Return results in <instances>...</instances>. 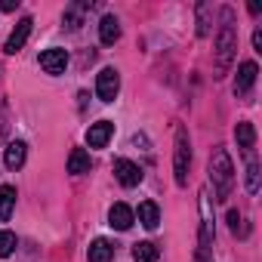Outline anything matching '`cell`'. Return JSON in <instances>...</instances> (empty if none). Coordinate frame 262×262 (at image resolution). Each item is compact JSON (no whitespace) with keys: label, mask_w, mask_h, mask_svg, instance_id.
Instances as JSON below:
<instances>
[{"label":"cell","mask_w":262,"mask_h":262,"mask_svg":"<svg viewBox=\"0 0 262 262\" xmlns=\"http://www.w3.org/2000/svg\"><path fill=\"white\" fill-rule=\"evenodd\" d=\"M133 259L136 262H158L161 259V250L151 241H139V244H133Z\"/></svg>","instance_id":"ac0fdd59"},{"label":"cell","mask_w":262,"mask_h":262,"mask_svg":"<svg viewBox=\"0 0 262 262\" xmlns=\"http://www.w3.org/2000/svg\"><path fill=\"white\" fill-rule=\"evenodd\" d=\"M117 93H120V74H117L114 68H102V71L96 74V96H99L102 102H114Z\"/></svg>","instance_id":"5b68a950"},{"label":"cell","mask_w":262,"mask_h":262,"mask_svg":"<svg viewBox=\"0 0 262 262\" xmlns=\"http://www.w3.org/2000/svg\"><path fill=\"white\" fill-rule=\"evenodd\" d=\"M19 7V0H4V4H0V10H4V13H13Z\"/></svg>","instance_id":"cb8c5ba5"},{"label":"cell","mask_w":262,"mask_h":262,"mask_svg":"<svg viewBox=\"0 0 262 262\" xmlns=\"http://www.w3.org/2000/svg\"><path fill=\"white\" fill-rule=\"evenodd\" d=\"M31 28H34V19L31 16H25V19H19L16 22V28H13V34L7 37V43H4V53H10V56H16L25 43H28V37H31Z\"/></svg>","instance_id":"8992f818"},{"label":"cell","mask_w":262,"mask_h":262,"mask_svg":"<svg viewBox=\"0 0 262 262\" xmlns=\"http://www.w3.org/2000/svg\"><path fill=\"white\" fill-rule=\"evenodd\" d=\"M253 47H256V53H262V31L259 28L253 31Z\"/></svg>","instance_id":"d4e9b609"},{"label":"cell","mask_w":262,"mask_h":262,"mask_svg":"<svg viewBox=\"0 0 262 262\" xmlns=\"http://www.w3.org/2000/svg\"><path fill=\"white\" fill-rule=\"evenodd\" d=\"M111 136H114V123H111V120H96V123L86 129V145H90V148H105Z\"/></svg>","instance_id":"30bf717a"},{"label":"cell","mask_w":262,"mask_h":262,"mask_svg":"<svg viewBox=\"0 0 262 262\" xmlns=\"http://www.w3.org/2000/svg\"><path fill=\"white\" fill-rule=\"evenodd\" d=\"M68 173H71V176L90 173V155H86L83 148H74V151L68 155Z\"/></svg>","instance_id":"e0dca14e"},{"label":"cell","mask_w":262,"mask_h":262,"mask_svg":"<svg viewBox=\"0 0 262 262\" xmlns=\"http://www.w3.org/2000/svg\"><path fill=\"white\" fill-rule=\"evenodd\" d=\"M247 191L250 194H256L259 191V164L250 158V164H247Z\"/></svg>","instance_id":"44dd1931"},{"label":"cell","mask_w":262,"mask_h":262,"mask_svg":"<svg viewBox=\"0 0 262 262\" xmlns=\"http://www.w3.org/2000/svg\"><path fill=\"white\" fill-rule=\"evenodd\" d=\"M207 13H210V7H207V4H198V34H201V37L210 34V16H207Z\"/></svg>","instance_id":"7402d4cb"},{"label":"cell","mask_w":262,"mask_h":262,"mask_svg":"<svg viewBox=\"0 0 262 262\" xmlns=\"http://www.w3.org/2000/svg\"><path fill=\"white\" fill-rule=\"evenodd\" d=\"M228 225H231V231L237 234V228H241V213L237 210H228ZM244 234V231H241Z\"/></svg>","instance_id":"603a6c76"},{"label":"cell","mask_w":262,"mask_h":262,"mask_svg":"<svg viewBox=\"0 0 262 262\" xmlns=\"http://www.w3.org/2000/svg\"><path fill=\"white\" fill-rule=\"evenodd\" d=\"M256 74H259V65L256 62H241L237 65V77H234V93L237 96H247L250 90H253V83H256Z\"/></svg>","instance_id":"9c48e42d"},{"label":"cell","mask_w":262,"mask_h":262,"mask_svg":"<svg viewBox=\"0 0 262 262\" xmlns=\"http://www.w3.org/2000/svg\"><path fill=\"white\" fill-rule=\"evenodd\" d=\"M234 50H237V31H234V22H231V10L225 7L222 10V28L216 34V56H213V77H225L231 62H234Z\"/></svg>","instance_id":"6da1fadb"},{"label":"cell","mask_w":262,"mask_h":262,"mask_svg":"<svg viewBox=\"0 0 262 262\" xmlns=\"http://www.w3.org/2000/svg\"><path fill=\"white\" fill-rule=\"evenodd\" d=\"M188 167H191V142H188V129L176 126V145H173V176L176 185L188 182Z\"/></svg>","instance_id":"3957f363"},{"label":"cell","mask_w":262,"mask_h":262,"mask_svg":"<svg viewBox=\"0 0 262 262\" xmlns=\"http://www.w3.org/2000/svg\"><path fill=\"white\" fill-rule=\"evenodd\" d=\"M139 222H142L148 231H155V228L161 225V207H158L155 201H142V204H139Z\"/></svg>","instance_id":"2e32d148"},{"label":"cell","mask_w":262,"mask_h":262,"mask_svg":"<svg viewBox=\"0 0 262 262\" xmlns=\"http://www.w3.org/2000/svg\"><path fill=\"white\" fill-rule=\"evenodd\" d=\"M234 139H237V148H244V151L250 155L253 145H256V126H253L250 120H241V123L234 126Z\"/></svg>","instance_id":"5bb4252c"},{"label":"cell","mask_w":262,"mask_h":262,"mask_svg":"<svg viewBox=\"0 0 262 262\" xmlns=\"http://www.w3.org/2000/svg\"><path fill=\"white\" fill-rule=\"evenodd\" d=\"M99 40L105 47H114L120 40V22L114 16H102V22H99Z\"/></svg>","instance_id":"7c38bea8"},{"label":"cell","mask_w":262,"mask_h":262,"mask_svg":"<svg viewBox=\"0 0 262 262\" xmlns=\"http://www.w3.org/2000/svg\"><path fill=\"white\" fill-rule=\"evenodd\" d=\"M16 207V188L13 185H0V222H7Z\"/></svg>","instance_id":"d6986e66"},{"label":"cell","mask_w":262,"mask_h":262,"mask_svg":"<svg viewBox=\"0 0 262 262\" xmlns=\"http://www.w3.org/2000/svg\"><path fill=\"white\" fill-rule=\"evenodd\" d=\"M65 65H68V50L53 47V50H43V53H40V68H43L47 74H62Z\"/></svg>","instance_id":"ba28073f"},{"label":"cell","mask_w":262,"mask_h":262,"mask_svg":"<svg viewBox=\"0 0 262 262\" xmlns=\"http://www.w3.org/2000/svg\"><path fill=\"white\" fill-rule=\"evenodd\" d=\"M210 182L216 191V201H228L231 188H234V164L228 158V151L222 145H216L210 151Z\"/></svg>","instance_id":"7a4b0ae2"},{"label":"cell","mask_w":262,"mask_h":262,"mask_svg":"<svg viewBox=\"0 0 262 262\" xmlns=\"http://www.w3.org/2000/svg\"><path fill=\"white\" fill-rule=\"evenodd\" d=\"M133 222H136V213L129 210L126 204H114L108 210V225L117 228V231H129V228H133Z\"/></svg>","instance_id":"8fae6325"},{"label":"cell","mask_w":262,"mask_h":262,"mask_svg":"<svg viewBox=\"0 0 262 262\" xmlns=\"http://www.w3.org/2000/svg\"><path fill=\"white\" fill-rule=\"evenodd\" d=\"M114 176H117V182H120L123 188H136V185L142 182V170H139L133 161H126V158H117V161H114Z\"/></svg>","instance_id":"52a82bcc"},{"label":"cell","mask_w":262,"mask_h":262,"mask_svg":"<svg viewBox=\"0 0 262 262\" xmlns=\"http://www.w3.org/2000/svg\"><path fill=\"white\" fill-rule=\"evenodd\" d=\"M213 213H210V194L201 191V237H198V259L201 256H210V247H213Z\"/></svg>","instance_id":"277c9868"},{"label":"cell","mask_w":262,"mask_h":262,"mask_svg":"<svg viewBox=\"0 0 262 262\" xmlns=\"http://www.w3.org/2000/svg\"><path fill=\"white\" fill-rule=\"evenodd\" d=\"M86 259L90 262H111L114 259V244L105 241V237H96L90 244V250H86Z\"/></svg>","instance_id":"4fadbf2b"},{"label":"cell","mask_w":262,"mask_h":262,"mask_svg":"<svg viewBox=\"0 0 262 262\" xmlns=\"http://www.w3.org/2000/svg\"><path fill=\"white\" fill-rule=\"evenodd\" d=\"M25 155H28V145L25 142H10L7 145V155H4V164H7V170H22V164H25Z\"/></svg>","instance_id":"9a60e30c"},{"label":"cell","mask_w":262,"mask_h":262,"mask_svg":"<svg viewBox=\"0 0 262 262\" xmlns=\"http://www.w3.org/2000/svg\"><path fill=\"white\" fill-rule=\"evenodd\" d=\"M13 250H16V234L7 231V228H0V259L13 256Z\"/></svg>","instance_id":"ffe728a7"}]
</instances>
